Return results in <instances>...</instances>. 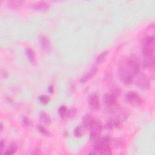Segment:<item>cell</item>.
<instances>
[{
  "label": "cell",
  "mask_w": 155,
  "mask_h": 155,
  "mask_svg": "<svg viewBox=\"0 0 155 155\" xmlns=\"http://www.w3.org/2000/svg\"><path fill=\"white\" fill-rule=\"evenodd\" d=\"M38 99L40 101V102L43 104H47L49 103V101H50V98L48 96H47V95H41V96L39 97Z\"/></svg>",
  "instance_id": "22"
},
{
  "label": "cell",
  "mask_w": 155,
  "mask_h": 155,
  "mask_svg": "<svg viewBox=\"0 0 155 155\" xmlns=\"http://www.w3.org/2000/svg\"><path fill=\"white\" fill-rule=\"evenodd\" d=\"M76 115V109L75 108H71L67 110V117L74 118Z\"/></svg>",
  "instance_id": "23"
},
{
  "label": "cell",
  "mask_w": 155,
  "mask_h": 155,
  "mask_svg": "<svg viewBox=\"0 0 155 155\" xmlns=\"http://www.w3.org/2000/svg\"><path fill=\"white\" fill-rule=\"evenodd\" d=\"M94 150L92 154L110 155L112 154L110 148V139L108 136L98 138L96 140Z\"/></svg>",
  "instance_id": "3"
},
{
  "label": "cell",
  "mask_w": 155,
  "mask_h": 155,
  "mask_svg": "<svg viewBox=\"0 0 155 155\" xmlns=\"http://www.w3.org/2000/svg\"><path fill=\"white\" fill-rule=\"evenodd\" d=\"M67 108L66 105L60 106V107H59L58 109V113L61 118H64V117L67 116Z\"/></svg>",
  "instance_id": "21"
},
{
  "label": "cell",
  "mask_w": 155,
  "mask_h": 155,
  "mask_svg": "<svg viewBox=\"0 0 155 155\" xmlns=\"http://www.w3.org/2000/svg\"><path fill=\"white\" fill-rule=\"evenodd\" d=\"M3 125L2 123H1V132H3Z\"/></svg>",
  "instance_id": "30"
},
{
  "label": "cell",
  "mask_w": 155,
  "mask_h": 155,
  "mask_svg": "<svg viewBox=\"0 0 155 155\" xmlns=\"http://www.w3.org/2000/svg\"><path fill=\"white\" fill-rule=\"evenodd\" d=\"M18 150V146L15 144V143H12V144L9 146L7 149L6 151L4 152L5 154L7 155H12L16 153Z\"/></svg>",
  "instance_id": "15"
},
{
  "label": "cell",
  "mask_w": 155,
  "mask_h": 155,
  "mask_svg": "<svg viewBox=\"0 0 155 155\" xmlns=\"http://www.w3.org/2000/svg\"><path fill=\"white\" fill-rule=\"evenodd\" d=\"M87 128L84 127L82 125H79L77 127L75 130H74V135L75 137L76 138H81L82 136H84V135L86 133V130Z\"/></svg>",
  "instance_id": "13"
},
{
  "label": "cell",
  "mask_w": 155,
  "mask_h": 155,
  "mask_svg": "<svg viewBox=\"0 0 155 155\" xmlns=\"http://www.w3.org/2000/svg\"><path fill=\"white\" fill-rule=\"evenodd\" d=\"M121 122L116 118H112L109 120L107 121L106 123V127L109 129H113L118 128L121 125Z\"/></svg>",
  "instance_id": "10"
},
{
  "label": "cell",
  "mask_w": 155,
  "mask_h": 155,
  "mask_svg": "<svg viewBox=\"0 0 155 155\" xmlns=\"http://www.w3.org/2000/svg\"><path fill=\"white\" fill-rule=\"evenodd\" d=\"M26 55L27 57L29 59V61L32 64H35L37 61H36V56L35 52L31 48H27L26 50Z\"/></svg>",
  "instance_id": "12"
},
{
  "label": "cell",
  "mask_w": 155,
  "mask_h": 155,
  "mask_svg": "<svg viewBox=\"0 0 155 155\" xmlns=\"http://www.w3.org/2000/svg\"><path fill=\"white\" fill-rule=\"evenodd\" d=\"M103 102L107 108L111 109L117 105L116 97L112 94H105L103 97Z\"/></svg>",
  "instance_id": "7"
},
{
  "label": "cell",
  "mask_w": 155,
  "mask_h": 155,
  "mask_svg": "<svg viewBox=\"0 0 155 155\" xmlns=\"http://www.w3.org/2000/svg\"><path fill=\"white\" fill-rule=\"evenodd\" d=\"M115 146L116 147H121L123 146V141L121 139H116L115 141Z\"/></svg>",
  "instance_id": "25"
},
{
  "label": "cell",
  "mask_w": 155,
  "mask_h": 155,
  "mask_svg": "<svg viewBox=\"0 0 155 155\" xmlns=\"http://www.w3.org/2000/svg\"><path fill=\"white\" fill-rule=\"evenodd\" d=\"M107 55H108V51H105L101 53L97 58L96 63L97 64H102L107 58Z\"/></svg>",
  "instance_id": "17"
},
{
  "label": "cell",
  "mask_w": 155,
  "mask_h": 155,
  "mask_svg": "<svg viewBox=\"0 0 155 155\" xmlns=\"http://www.w3.org/2000/svg\"><path fill=\"white\" fill-rule=\"evenodd\" d=\"M148 32H149V34L147 35L154 37V23L151 24V25L149 26Z\"/></svg>",
  "instance_id": "24"
},
{
  "label": "cell",
  "mask_w": 155,
  "mask_h": 155,
  "mask_svg": "<svg viewBox=\"0 0 155 155\" xmlns=\"http://www.w3.org/2000/svg\"><path fill=\"white\" fill-rule=\"evenodd\" d=\"M5 146H6V142H4V140L1 141V143H0V150H1V153H3L4 149H5Z\"/></svg>",
  "instance_id": "27"
},
{
  "label": "cell",
  "mask_w": 155,
  "mask_h": 155,
  "mask_svg": "<svg viewBox=\"0 0 155 155\" xmlns=\"http://www.w3.org/2000/svg\"><path fill=\"white\" fill-rule=\"evenodd\" d=\"M40 41L43 49L45 50H49L50 48V43L49 39L45 36H40Z\"/></svg>",
  "instance_id": "11"
},
{
  "label": "cell",
  "mask_w": 155,
  "mask_h": 155,
  "mask_svg": "<svg viewBox=\"0 0 155 155\" xmlns=\"http://www.w3.org/2000/svg\"><path fill=\"white\" fill-rule=\"evenodd\" d=\"M40 121L44 124H49L51 122V120L49 116L44 112H42L40 114Z\"/></svg>",
  "instance_id": "19"
},
{
  "label": "cell",
  "mask_w": 155,
  "mask_h": 155,
  "mask_svg": "<svg viewBox=\"0 0 155 155\" xmlns=\"http://www.w3.org/2000/svg\"><path fill=\"white\" fill-rule=\"evenodd\" d=\"M98 72V68L97 67H92L89 70L88 72L84 76L81 78V79H80V82L81 83H85L87 81H89V80H90L95 75L97 74V73Z\"/></svg>",
  "instance_id": "9"
},
{
  "label": "cell",
  "mask_w": 155,
  "mask_h": 155,
  "mask_svg": "<svg viewBox=\"0 0 155 155\" xmlns=\"http://www.w3.org/2000/svg\"><path fill=\"white\" fill-rule=\"evenodd\" d=\"M24 1H19V0H14V1H9L7 4L9 7L12 9H18L22 6Z\"/></svg>",
  "instance_id": "16"
},
{
  "label": "cell",
  "mask_w": 155,
  "mask_h": 155,
  "mask_svg": "<svg viewBox=\"0 0 155 155\" xmlns=\"http://www.w3.org/2000/svg\"><path fill=\"white\" fill-rule=\"evenodd\" d=\"M49 8V4L45 2L41 1L33 4V9L38 10H46Z\"/></svg>",
  "instance_id": "14"
},
{
  "label": "cell",
  "mask_w": 155,
  "mask_h": 155,
  "mask_svg": "<svg viewBox=\"0 0 155 155\" xmlns=\"http://www.w3.org/2000/svg\"><path fill=\"white\" fill-rule=\"evenodd\" d=\"M125 99L130 104L134 106H139L142 104V99L139 94L135 92H129L125 95Z\"/></svg>",
  "instance_id": "5"
},
{
  "label": "cell",
  "mask_w": 155,
  "mask_h": 155,
  "mask_svg": "<svg viewBox=\"0 0 155 155\" xmlns=\"http://www.w3.org/2000/svg\"><path fill=\"white\" fill-rule=\"evenodd\" d=\"M22 123H23L24 125H25V127H29V126H30V120H29V119H28L27 118H26V117L23 118Z\"/></svg>",
  "instance_id": "26"
},
{
  "label": "cell",
  "mask_w": 155,
  "mask_h": 155,
  "mask_svg": "<svg viewBox=\"0 0 155 155\" xmlns=\"http://www.w3.org/2000/svg\"><path fill=\"white\" fill-rule=\"evenodd\" d=\"M93 119L90 115H86L83 118L82 125L86 127L87 129L89 128V127L92 123Z\"/></svg>",
  "instance_id": "18"
},
{
  "label": "cell",
  "mask_w": 155,
  "mask_h": 155,
  "mask_svg": "<svg viewBox=\"0 0 155 155\" xmlns=\"http://www.w3.org/2000/svg\"><path fill=\"white\" fill-rule=\"evenodd\" d=\"M89 104L94 110H99L100 108V102L98 95L93 94L89 98Z\"/></svg>",
  "instance_id": "8"
},
{
  "label": "cell",
  "mask_w": 155,
  "mask_h": 155,
  "mask_svg": "<svg viewBox=\"0 0 155 155\" xmlns=\"http://www.w3.org/2000/svg\"><path fill=\"white\" fill-rule=\"evenodd\" d=\"M136 84L139 89L143 90H147L150 87L149 78L144 74H141L138 75V78L136 81Z\"/></svg>",
  "instance_id": "6"
},
{
  "label": "cell",
  "mask_w": 155,
  "mask_h": 155,
  "mask_svg": "<svg viewBox=\"0 0 155 155\" xmlns=\"http://www.w3.org/2000/svg\"><path fill=\"white\" fill-rule=\"evenodd\" d=\"M48 91H49L50 93H53V87L52 86H49V89H48Z\"/></svg>",
  "instance_id": "29"
},
{
  "label": "cell",
  "mask_w": 155,
  "mask_h": 155,
  "mask_svg": "<svg viewBox=\"0 0 155 155\" xmlns=\"http://www.w3.org/2000/svg\"><path fill=\"white\" fill-rule=\"evenodd\" d=\"M32 154H43V152L39 149H36L33 151Z\"/></svg>",
  "instance_id": "28"
},
{
  "label": "cell",
  "mask_w": 155,
  "mask_h": 155,
  "mask_svg": "<svg viewBox=\"0 0 155 155\" xmlns=\"http://www.w3.org/2000/svg\"><path fill=\"white\" fill-rule=\"evenodd\" d=\"M142 53L144 56L143 65L145 68H153L154 64V38L147 35L142 42Z\"/></svg>",
  "instance_id": "2"
},
{
  "label": "cell",
  "mask_w": 155,
  "mask_h": 155,
  "mask_svg": "<svg viewBox=\"0 0 155 155\" xmlns=\"http://www.w3.org/2000/svg\"><path fill=\"white\" fill-rule=\"evenodd\" d=\"M37 129L43 135H44L45 136L49 137L50 136V135H51V133H50V132H49V131L47 130L44 127H43L41 125H38L37 126Z\"/></svg>",
  "instance_id": "20"
},
{
  "label": "cell",
  "mask_w": 155,
  "mask_h": 155,
  "mask_svg": "<svg viewBox=\"0 0 155 155\" xmlns=\"http://www.w3.org/2000/svg\"><path fill=\"white\" fill-rule=\"evenodd\" d=\"M89 129L90 138L93 140H97L102 132V125L99 121L93 120L89 127Z\"/></svg>",
  "instance_id": "4"
},
{
  "label": "cell",
  "mask_w": 155,
  "mask_h": 155,
  "mask_svg": "<svg viewBox=\"0 0 155 155\" xmlns=\"http://www.w3.org/2000/svg\"><path fill=\"white\" fill-rule=\"evenodd\" d=\"M140 71V61L136 55H132L121 61L119 65L118 75L121 81L125 85L132 82Z\"/></svg>",
  "instance_id": "1"
}]
</instances>
